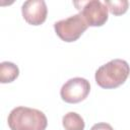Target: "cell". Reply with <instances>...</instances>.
Masks as SVG:
<instances>
[{"mask_svg":"<svg viewBox=\"0 0 130 130\" xmlns=\"http://www.w3.org/2000/svg\"><path fill=\"white\" fill-rule=\"evenodd\" d=\"M7 123L11 130H45L48 120L42 111L20 106L11 110Z\"/></svg>","mask_w":130,"mask_h":130,"instance_id":"cell-1","label":"cell"},{"mask_svg":"<svg viewBox=\"0 0 130 130\" xmlns=\"http://www.w3.org/2000/svg\"><path fill=\"white\" fill-rule=\"evenodd\" d=\"M130 74L129 64L122 59H114L99 67L94 79L99 86L106 89L116 88L122 85Z\"/></svg>","mask_w":130,"mask_h":130,"instance_id":"cell-2","label":"cell"},{"mask_svg":"<svg viewBox=\"0 0 130 130\" xmlns=\"http://www.w3.org/2000/svg\"><path fill=\"white\" fill-rule=\"evenodd\" d=\"M87 27L88 25L80 13L71 15L54 23V29L57 36L67 43L77 41Z\"/></svg>","mask_w":130,"mask_h":130,"instance_id":"cell-3","label":"cell"},{"mask_svg":"<svg viewBox=\"0 0 130 130\" xmlns=\"http://www.w3.org/2000/svg\"><path fill=\"white\" fill-rule=\"evenodd\" d=\"M88 26H102L108 20V7L100 0L73 2Z\"/></svg>","mask_w":130,"mask_h":130,"instance_id":"cell-4","label":"cell"},{"mask_svg":"<svg viewBox=\"0 0 130 130\" xmlns=\"http://www.w3.org/2000/svg\"><path fill=\"white\" fill-rule=\"evenodd\" d=\"M90 91L89 81L82 77H74L67 80L61 87L60 95L68 104H77L85 100Z\"/></svg>","mask_w":130,"mask_h":130,"instance_id":"cell-5","label":"cell"},{"mask_svg":"<svg viewBox=\"0 0 130 130\" xmlns=\"http://www.w3.org/2000/svg\"><path fill=\"white\" fill-rule=\"evenodd\" d=\"M24 20L31 25H40L47 18L48 8L44 0H27L21 6Z\"/></svg>","mask_w":130,"mask_h":130,"instance_id":"cell-6","label":"cell"},{"mask_svg":"<svg viewBox=\"0 0 130 130\" xmlns=\"http://www.w3.org/2000/svg\"><path fill=\"white\" fill-rule=\"evenodd\" d=\"M19 75L18 67L8 61H4L0 63V82L1 83H9L14 81Z\"/></svg>","mask_w":130,"mask_h":130,"instance_id":"cell-7","label":"cell"},{"mask_svg":"<svg viewBox=\"0 0 130 130\" xmlns=\"http://www.w3.org/2000/svg\"><path fill=\"white\" fill-rule=\"evenodd\" d=\"M62 124L65 130H83L85 127L82 117L75 112L65 114L62 119Z\"/></svg>","mask_w":130,"mask_h":130,"instance_id":"cell-8","label":"cell"},{"mask_svg":"<svg viewBox=\"0 0 130 130\" xmlns=\"http://www.w3.org/2000/svg\"><path fill=\"white\" fill-rule=\"evenodd\" d=\"M108 10L114 15H122L128 10L129 2L127 0H107L105 1Z\"/></svg>","mask_w":130,"mask_h":130,"instance_id":"cell-9","label":"cell"},{"mask_svg":"<svg viewBox=\"0 0 130 130\" xmlns=\"http://www.w3.org/2000/svg\"><path fill=\"white\" fill-rule=\"evenodd\" d=\"M90 130H114L113 127L108 124V123H105V122H101V123H96L94 124Z\"/></svg>","mask_w":130,"mask_h":130,"instance_id":"cell-10","label":"cell"}]
</instances>
